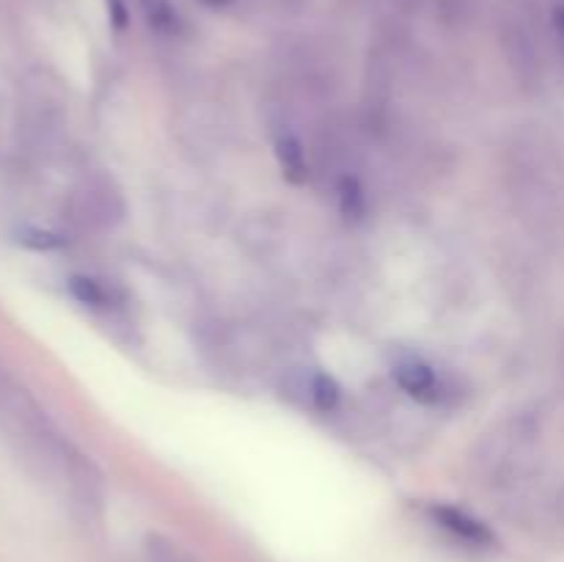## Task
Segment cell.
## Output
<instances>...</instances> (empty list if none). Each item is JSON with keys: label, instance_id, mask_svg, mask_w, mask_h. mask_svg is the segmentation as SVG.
<instances>
[{"label": "cell", "instance_id": "obj_1", "mask_svg": "<svg viewBox=\"0 0 564 562\" xmlns=\"http://www.w3.org/2000/svg\"><path fill=\"white\" fill-rule=\"evenodd\" d=\"M427 516L441 532L449 534L457 543L468 545V549H490L496 543V534L482 518H477L474 512H468L466 507L446 505V501H433L427 507Z\"/></svg>", "mask_w": 564, "mask_h": 562}, {"label": "cell", "instance_id": "obj_2", "mask_svg": "<svg viewBox=\"0 0 564 562\" xmlns=\"http://www.w3.org/2000/svg\"><path fill=\"white\" fill-rule=\"evenodd\" d=\"M394 375V383L405 391L408 397L419 402H438L441 397V378H438V369L433 364L422 361V358H400L391 369Z\"/></svg>", "mask_w": 564, "mask_h": 562}, {"label": "cell", "instance_id": "obj_3", "mask_svg": "<svg viewBox=\"0 0 564 562\" xmlns=\"http://www.w3.org/2000/svg\"><path fill=\"white\" fill-rule=\"evenodd\" d=\"M275 160H279V169L292 185H303L308 180V160L306 149H303L301 138L295 132H281L275 138Z\"/></svg>", "mask_w": 564, "mask_h": 562}, {"label": "cell", "instance_id": "obj_4", "mask_svg": "<svg viewBox=\"0 0 564 562\" xmlns=\"http://www.w3.org/2000/svg\"><path fill=\"white\" fill-rule=\"evenodd\" d=\"M339 400H341V386L336 383L334 375L314 372V378H312V402H314V408H317V411H323V413H328V411H334L336 406H339Z\"/></svg>", "mask_w": 564, "mask_h": 562}, {"label": "cell", "instance_id": "obj_5", "mask_svg": "<svg viewBox=\"0 0 564 562\" xmlns=\"http://www.w3.org/2000/svg\"><path fill=\"white\" fill-rule=\"evenodd\" d=\"M143 14H147L149 25L160 33H174L180 28V14L171 6V0H141Z\"/></svg>", "mask_w": 564, "mask_h": 562}, {"label": "cell", "instance_id": "obj_6", "mask_svg": "<svg viewBox=\"0 0 564 562\" xmlns=\"http://www.w3.org/2000/svg\"><path fill=\"white\" fill-rule=\"evenodd\" d=\"M72 295H75L83 306L91 309H105L110 303L105 284H99L91 275H75V279H72Z\"/></svg>", "mask_w": 564, "mask_h": 562}, {"label": "cell", "instance_id": "obj_7", "mask_svg": "<svg viewBox=\"0 0 564 562\" xmlns=\"http://www.w3.org/2000/svg\"><path fill=\"white\" fill-rule=\"evenodd\" d=\"M339 207L347 218H361L367 213V196H364V187L358 185V180L347 176L339 185Z\"/></svg>", "mask_w": 564, "mask_h": 562}, {"label": "cell", "instance_id": "obj_8", "mask_svg": "<svg viewBox=\"0 0 564 562\" xmlns=\"http://www.w3.org/2000/svg\"><path fill=\"white\" fill-rule=\"evenodd\" d=\"M108 3V14L110 20H113V25L119 28V31H124L127 28V3L124 0H105Z\"/></svg>", "mask_w": 564, "mask_h": 562}, {"label": "cell", "instance_id": "obj_9", "mask_svg": "<svg viewBox=\"0 0 564 562\" xmlns=\"http://www.w3.org/2000/svg\"><path fill=\"white\" fill-rule=\"evenodd\" d=\"M204 6H209V9H224L226 3H231V0H202Z\"/></svg>", "mask_w": 564, "mask_h": 562}]
</instances>
